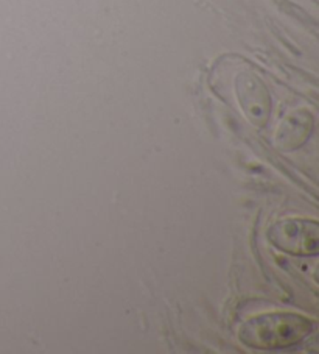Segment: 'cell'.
<instances>
[{
  "label": "cell",
  "instance_id": "6da1fadb",
  "mask_svg": "<svg viewBox=\"0 0 319 354\" xmlns=\"http://www.w3.org/2000/svg\"><path fill=\"white\" fill-rule=\"evenodd\" d=\"M316 323L294 313H269L253 317L238 331L242 344L254 350H284L315 331Z\"/></svg>",
  "mask_w": 319,
  "mask_h": 354
},
{
  "label": "cell",
  "instance_id": "7a4b0ae2",
  "mask_svg": "<svg viewBox=\"0 0 319 354\" xmlns=\"http://www.w3.org/2000/svg\"><path fill=\"white\" fill-rule=\"evenodd\" d=\"M268 239L282 252L298 256L318 253V222L285 218L268 230Z\"/></svg>",
  "mask_w": 319,
  "mask_h": 354
}]
</instances>
